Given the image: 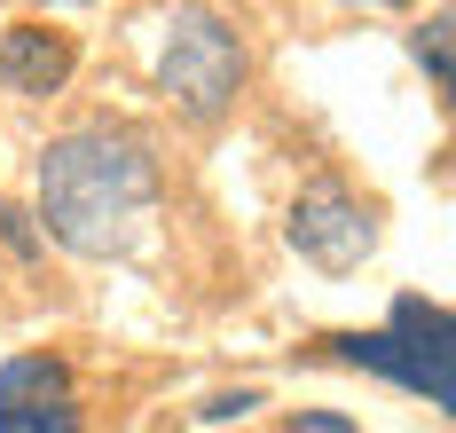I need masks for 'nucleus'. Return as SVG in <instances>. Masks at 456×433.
I'll return each mask as SVG.
<instances>
[{"instance_id": "obj_1", "label": "nucleus", "mask_w": 456, "mask_h": 433, "mask_svg": "<svg viewBox=\"0 0 456 433\" xmlns=\"http://www.w3.org/2000/svg\"><path fill=\"white\" fill-rule=\"evenodd\" d=\"M158 205V158L134 127H79L40 158V221L79 260L134 252L142 221Z\"/></svg>"}, {"instance_id": "obj_2", "label": "nucleus", "mask_w": 456, "mask_h": 433, "mask_svg": "<svg viewBox=\"0 0 456 433\" xmlns=\"http://www.w3.org/2000/svg\"><path fill=\"white\" fill-rule=\"evenodd\" d=\"M338 363H362L378 379L425 394L433 410H456V339H449V307H425V299H394L386 331H346L330 339Z\"/></svg>"}, {"instance_id": "obj_3", "label": "nucleus", "mask_w": 456, "mask_h": 433, "mask_svg": "<svg viewBox=\"0 0 456 433\" xmlns=\"http://www.w3.org/2000/svg\"><path fill=\"white\" fill-rule=\"evenodd\" d=\"M158 79H166V95L182 102L197 127H213V118H228V102L244 87V40L228 32V16H213V8H182L166 24Z\"/></svg>"}, {"instance_id": "obj_4", "label": "nucleus", "mask_w": 456, "mask_h": 433, "mask_svg": "<svg viewBox=\"0 0 456 433\" xmlns=\"http://www.w3.org/2000/svg\"><path fill=\"white\" fill-rule=\"evenodd\" d=\"M283 237L299 260H315L322 276H346V268H362L370 244H378V213H370L362 197L346 190V182H307L299 205H291V221H283Z\"/></svg>"}, {"instance_id": "obj_5", "label": "nucleus", "mask_w": 456, "mask_h": 433, "mask_svg": "<svg viewBox=\"0 0 456 433\" xmlns=\"http://www.w3.org/2000/svg\"><path fill=\"white\" fill-rule=\"evenodd\" d=\"M0 433H87L79 394L55 355H16L0 363Z\"/></svg>"}, {"instance_id": "obj_6", "label": "nucleus", "mask_w": 456, "mask_h": 433, "mask_svg": "<svg viewBox=\"0 0 456 433\" xmlns=\"http://www.w3.org/2000/svg\"><path fill=\"white\" fill-rule=\"evenodd\" d=\"M71 63H79V48L55 24H8L0 32V87L8 95H63Z\"/></svg>"}, {"instance_id": "obj_7", "label": "nucleus", "mask_w": 456, "mask_h": 433, "mask_svg": "<svg viewBox=\"0 0 456 433\" xmlns=\"http://www.w3.org/2000/svg\"><path fill=\"white\" fill-rule=\"evenodd\" d=\"M449 32H456V16H449V8H441V16L417 32V63L433 71V87H449Z\"/></svg>"}, {"instance_id": "obj_8", "label": "nucleus", "mask_w": 456, "mask_h": 433, "mask_svg": "<svg viewBox=\"0 0 456 433\" xmlns=\"http://www.w3.org/2000/svg\"><path fill=\"white\" fill-rule=\"evenodd\" d=\"M0 244H8L16 260H40V229H32V221H24L8 197H0Z\"/></svg>"}, {"instance_id": "obj_9", "label": "nucleus", "mask_w": 456, "mask_h": 433, "mask_svg": "<svg viewBox=\"0 0 456 433\" xmlns=\"http://www.w3.org/2000/svg\"><path fill=\"white\" fill-rule=\"evenodd\" d=\"M244 410H260V386H236V394H213L197 418H213V426H228V418H244Z\"/></svg>"}, {"instance_id": "obj_10", "label": "nucleus", "mask_w": 456, "mask_h": 433, "mask_svg": "<svg viewBox=\"0 0 456 433\" xmlns=\"http://www.w3.org/2000/svg\"><path fill=\"white\" fill-rule=\"evenodd\" d=\"M291 433H354V426H346V418H322V410H299Z\"/></svg>"}]
</instances>
